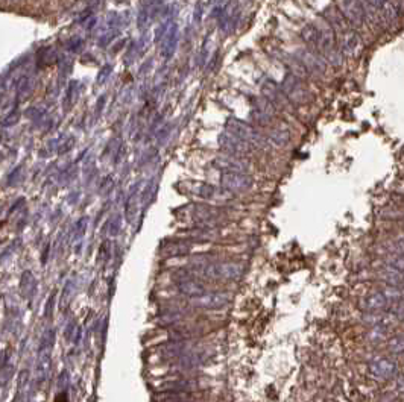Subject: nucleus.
<instances>
[{"label":"nucleus","instance_id":"18","mask_svg":"<svg viewBox=\"0 0 404 402\" xmlns=\"http://www.w3.org/2000/svg\"><path fill=\"white\" fill-rule=\"evenodd\" d=\"M173 23H169V20H166V21H163L157 29H155V35H154V41L155 43H161L163 39H164V36L167 35V32H169V29H170V26H172Z\"/></svg>","mask_w":404,"mask_h":402},{"label":"nucleus","instance_id":"21","mask_svg":"<svg viewBox=\"0 0 404 402\" xmlns=\"http://www.w3.org/2000/svg\"><path fill=\"white\" fill-rule=\"evenodd\" d=\"M111 71H113V65H111V64H105V65L99 70V73H97L96 84H97V85H103V84L108 81Z\"/></svg>","mask_w":404,"mask_h":402},{"label":"nucleus","instance_id":"15","mask_svg":"<svg viewBox=\"0 0 404 402\" xmlns=\"http://www.w3.org/2000/svg\"><path fill=\"white\" fill-rule=\"evenodd\" d=\"M55 59H56V52H55L52 47H43V49L38 52V56H36V62H38V65H49V64H52Z\"/></svg>","mask_w":404,"mask_h":402},{"label":"nucleus","instance_id":"3","mask_svg":"<svg viewBox=\"0 0 404 402\" xmlns=\"http://www.w3.org/2000/svg\"><path fill=\"white\" fill-rule=\"evenodd\" d=\"M252 111H251V117L257 125L266 126L272 122L274 114H275V106L265 97V96H259V97H252Z\"/></svg>","mask_w":404,"mask_h":402},{"label":"nucleus","instance_id":"11","mask_svg":"<svg viewBox=\"0 0 404 402\" xmlns=\"http://www.w3.org/2000/svg\"><path fill=\"white\" fill-rule=\"evenodd\" d=\"M14 87H15V94L18 100H26L32 90H33V79L27 74H23L20 77H17L14 81Z\"/></svg>","mask_w":404,"mask_h":402},{"label":"nucleus","instance_id":"25","mask_svg":"<svg viewBox=\"0 0 404 402\" xmlns=\"http://www.w3.org/2000/svg\"><path fill=\"white\" fill-rule=\"evenodd\" d=\"M81 44H82V39H81V38H73V39H70V43H68V49H70V50H78V49L81 47Z\"/></svg>","mask_w":404,"mask_h":402},{"label":"nucleus","instance_id":"1","mask_svg":"<svg viewBox=\"0 0 404 402\" xmlns=\"http://www.w3.org/2000/svg\"><path fill=\"white\" fill-rule=\"evenodd\" d=\"M225 128H227V132H230L231 135L240 138L242 141H245L254 147H265L266 146V138L254 126H251L246 122H242L239 118L231 117L227 120Z\"/></svg>","mask_w":404,"mask_h":402},{"label":"nucleus","instance_id":"10","mask_svg":"<svg viewBox=\"0 0 404 402\" xmlns=\"http://www.w3.org/2000/svg\"><path fill=\"white\" fill-rule=\"evenodd\" d=\"M360 47V38L357 35V32L348 29L344 32L342 35V50L347 56H354L357 53Z\"/></svg>","mask_w":404,"mask_h":402},{"label":"nucleus","instance_id":"19","mask_svg":"<svg viewBox=\"0 0 404 402\" xmlns=\"http://www.w3.org/2000/svg\"><path fill=\"white\" fill-rule=\"evenodd\" d=\"M289 138H290V134H289L287 129H277V131L272 132V140L277 144H280V146L286 144L289 141Z\"/></svg>","mask_w":404,"mask_h":402},{"label":"nucleus","instance_id":"24","mask_svg":"<svg viewBox=\"0 0 404 402\" xmlns=\"http://www.w3.org/2000/svg\"><path fill=\"white\" fill-rule=\"evenodd\" d=\"M193 18H195L196 24H199V23H201V20H202V2H198V3H196V6H195V14H193Z\"/></svg>","mask_w":404,"mask_h":402},{"label":"nucleus","instance_id":"29","mask_svg":"<svg viewBox=\"0 0 404 402\" xmlns=\"http://www.w3.org/2000/svg\"><path fill=\"white\" fill-rule=\"evenodd\" d=\"M397 387H398L400 392H404V375H401V377L398 378V381H397Z\"/></svg>","mask_w":404,"mask_h":402},{"label":"nucleus","instance_id":"30","mask_svg":"<svg viewBox=\"0 0 404 402\" xmlns=\"http://www.w3.org/2000/svg\"><path fill=\"white\" fill-rule=\"evenodd\" d=\"M368 2H370L373 6H376V8H380V6H382V5H383L386 0H368Z\"/></svg>","mask_w":404,"mask_h":402},{"label":"nucleus","instance_id":"13","mask_svg":"<svg viewBox=\"0 0 404 402\" xmlns=\"http://www.w3.org/2000/svg\"><path fill=\"white\" fill-rule=\"evenodd\" d=\"M386 305H388V298H386L383 293H379V292L370 295V296L365 299V308L370 310V311H376V313H379V311H382Z\"/></svg>","mask_w":404,"mask_h":402},{"label":"nucleus","instance_id":"7","mask_svg":"<svg viewBox=\"0 0 404 402\" xmlns=\"http://www.w3.org/2000/svg\"><path fill=\"white\" fill-rule=\"evenodd\" d=\"M300 61L303 62V65L306 67L307 71L315 73V74H319V76L325 74V70H327L325 61L321 56L315 55L313 52H310V50L301 52L300 53Z\"/></svg>","mask_w":404,"mask_h":402},{"label":"nucleus","instance_id":"23","mask_svg":"<svg viewBox=\"0 0 404 402\" xmlns=\"http://www.w3.org/2000/svg\"><path fill=\"white\" fill-rule=\"evenodd\" d=\"M391 266L395 267V269L400 270V272H404V255L392 257V260H391Z\"/></svg>","mask_w":404,"mask_h":402},{"label":"nucleus","instance_id":"16","mask_svg":"<svg viewBox=\"0 0 404 402\" xmlns=\"http://www.w3.org/2000/svg\"><path fill=\"white\" fill-rule=\"evenodd\" d=\"M76 91H78V82H71L67 88V93H65V97H64V111H68L76 99Z\"/></svg>","mask_w":404,"mask_h":402},{"label":"nucleus","instance_id":"26","mask_svg":"<svg viewBox=\"0 0 404 402\" xmlns=\"http://www.w3.org/2000/svg\"><path fill=\"white\" fill-rule=\"evenodd\" d=\"M395 313H397L400 317H404V299L397 304V307H395Z\"/></svg>","mask_w":404,"mask_h":402},{"label":"nucleus","instance_id":"22","mask_svg":"<svg viewBox=\"0 0 404 402\" xmlns=\"http://www.w3.org/2000/svg\"><path fill=\"white\" fill-rule=\"evenodd\" d=\"M148 18H149V14H148V9L144 8V9H141L138 12V17H137V26H138V29H143L144 27V24L148 23Z\"/></svg>","mask_w":404,"mask_h":402},{"label":"nucleus","instance_id":"6","mask_svg":"<svg viewBox=\"0 0 404 402\" xmlns=\"http://www.w3.org/2000/svg\"><path fill=\"white\" fill-rule=\"evenodd\" d=\"M262 91H263L265 97H266L274 106L286 108L287 103L290 102V100L287 99L284 90H281V88H280L274 81H271V79H268V81L263 82V85H262Z\"/></svg>","mask_w":404,"mask_h":402},{"label":"nucleus","instance_id":"4","mask_svg":"<svg viewBox=\"0 0 404 402\" xmlns=\"http://www.w3.org/2000/svg\"><path fill=\"white\" fill-rule=\"evenodd\" d=\"M217 141H219L221 149H224L225 152H228V153L233 155V156L245 155V153L251 152V149H254V146H251V144L242 141L240 138L231 135L230 132H224V134H221L219 138H217Z\"/></svg>","mask_w":404,"mask_h":402},{"label":"nucleus","instance_id":"8","mask_svg":"<svg viewBox=\"0 0 404 402\" xmlns=\"http://www.w3.org/2000/svg\"><path fill=\"white\" fill-rule=\"evenodd\" d=\"M178 41H179V32H178V26L173 23L167 32V35L164 36V39L161 41V56L164 59H170L178 47Z\"/></svg>","mask_w":404,"mask_h":402},{"label":"nucleus","instance_id":"32","mask_svg":"<svg viewBox=\"0 0 404 402\" xmlns=\"http://www.w3.org/2000/svg\"><path fill=\"white\" fill-rule=\"evenodd\" d=\"M398 249H400L401 255H404V237H403V238H400V240H398Z\"/></svg>","mask_w":404,"mask_h":402},{"label":"nucleus","instance_id":"28","mask_svg":"<svg viewBox=\"0 0 404 402\" xmlns=\"http://www.w3.org/2000/svg\"><path fill=\"white\" fill-rule=\"evenodd\" d=\"M65 146L64 147H59V153H64L65 150H68V149H71L73 147V140H68L67 143H64Z\"/></svg>","mask_w":404,"mask_h":402},{"label":"nucleus","instance_id":"20","mask_svg":"<svg viewBox=\"0 0 404 402\" xmlns=\"http://www.w3.org/2000/svg\"><path fill=\"white\" fill-rule=\"evenodd\" d=\"M58 64H59V71H61L62 76H67V74L71 71V65H73V62H71V59H70L67 55L59 56V58H58Z\"/></svg>","mask_w":404,"mask_h":402},{"label":"nucleus","instance_id":"2","mask_svg":"<svg viewBox=\"0 0 404 402\" xmlns=\"http://www.w3.org/2000/svg\"><path fill=\"white\" fill-rule=\"evenodd\" d=\"M283 90L287 96V99L297 105H304L310 102L312 94L309 88L303 84V81L295 74H287L283 81Z\"/></svg>","mask_w":404,"mask_h":402},{"label":"nucleus","instance_id":"27","mask_svg":"<svg viewBox=\"0 0 404 402\" xmlns=\"http://www.w3.org/2000/svg\"><path fill=\"white\" fill-rule=\"evenodd\" d=\"M103 105H105V96H102V97L97 100V115L102 112V109H103Z\"/></svg>","mask_w":404,"mask_h":402},{"label":"nucleus","instance_id":"17","mask_svg":"<svg viewBox=\"0 0 404 402\" xmlns=\"http://www.w3.org/2000/svg\"><path fill=\"white\" fill-rule=\"evenodd\" d=\"M388 348L392 354L404 352V336H394L388 340Z\"/></svg>","mask_w":404,"mask_h":402},{"label":"nucleus","instance_id":"14","mask_svg":"<svg viewBox=\"0 0 404 402\" xmlns=\"http://www.w3.org/2000/svg\"><path fill=\"white\" fill-rule=\"evenodd\" d=\"M380 11H382V17H383L385 23H388V24H394V23L398 20V11H397L395 5L391 3L389 0H386V2L380 6Z\"/></svg>","mask_w":404,"mask_h":402},{"label":"nucleus","instance_id":"31","mask_svg":"<svg viewBox=\"0 0 404 402\" xmlns=\"http://www.w3.org/2000/svg\"><path fill=\"white\" fill-rule=\"evenodd\" d=\"M161 2H164V0H144L146 5H152V6H158Z\"/></svg>","mask_w":404,"mask_h":402},{"label":"nucleus","instance_id":"9","mask_svg":"<svg viewBox=\"0 0 404 402\" xmlns=\"http://www.w3.org/2000/svg\"><path fill=\"white\" fill-rule=\"evenodd\" d=\"M397 371V365L388 358H380V360H376L374 363H371L370 366V372L379 378V380H385V378H391Z\"/></svg>","mask_w":404,"mask_h":402},{"label":"nucleus","instance_id":"12","mask_svg":"<svg viewBox=\"0 0 404 402\" xmlns=\"http://www.w3.org/2000/svg\"><path fill=\"white\" fill-rule=\"evenodd\" d=\"M301 38L310 46H319L321 41V27L316 24H306L301 30Z\"/></svg>","mask_w":404,"mask_h":402},{"label":"nucleus","instance_id":"5","mask_svg":"<svg viewBox=\"0 0 404 402\" xmlns=\"http://www.w3.org/2000/svg\"><path fill=\"white\" fill-rule=\"evenodd\" d=\"M342 14L356 27H360L365 23V9L360 0H344Z\"/></svg>","mask_w":404,"mask_h":402}]
</instances>
